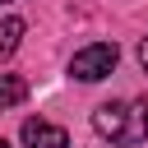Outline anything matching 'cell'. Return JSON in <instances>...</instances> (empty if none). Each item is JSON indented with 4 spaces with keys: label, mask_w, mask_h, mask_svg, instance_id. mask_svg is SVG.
<instances>
[{
    "label": "cell",
    "mask_w": 148,
    "mask_h": 148,
    "mask_svg": "<svg viewBox=\"0 0 148 148\" xmlns=\"http://www.w3.org/2000/svg\"><path fill=\"white\" fill-rule=\"evenodd\" d=\"M92 130L120 148H134L148 139V97L139 102H102L92 111Z\"/></svg>",
    "instance_id": "cell-1"
},
{
    "label": "cell",
    "mask_w": 148,
    "mask_h": 148,
    "mask_svg": "<svg viewBox=\"0 0 148 148\" xmlns=\"http://www.w3.org/2000/svg\"><path fill=\"white\" fill-rule=\"evenodd\" d=\"M116 60H120L116 42H92V46L74 51V60H69V74H74L79 83H97V79H106V74L116 69Z\"/></svg>",
    "instance_id": "cell-2"
},
{
    "label": "cell",
    "mask_w": 148,
    "mask_h": 148,
    "mask_svg": "<svg viewBox=\"0 0 148 148\" xmlns=\"http://www.w3.org/2000/svg\"><path fill=\"white\" fill-rule=\"evenodd\" d=\"M23 143H28V148H69V134H65L60 125L42 120V116H28V120H23Z\"/></svg>",
    "instance_id": "cell-3"
},
{
    "label": "cell",
    "mask_w": 148,
    "mask_h": 148,
    "mask_svg": "<svg viewBox=\"0 0 148 148\" xmlns=\"http://www.w3.org/2000/svg\"><path fill=\"white\" fill-rule=\"evenodd\" d=\"M23 97H28V79L23 74H0V111L18 106Z\"/></svg>",
    "instance_id": "cell-4"
},
{
    "label": "cell",
    "mask_w": 148,
    "mask_h": 148,
    "mask_svg": "<svg viewBox=\"0 0 148 148\" xmlns=\"http://www.w3.org/2000/svg\"><path fill=\"white\" fill-rule=\"evenodd\" d=\"M23 18H0V56H14L18 42H23Z\"/></svg>",
    "instance_id": "cell-5"
},
{
    "label": "cell",
    "mask_w": 148,
    "mask_h": 148,
    "mask_svg": "<svg viewBox=\"0 0 148 148\" xmlns=\"http://www.w3.org/2000/svg\"><path fill=\"white\" fill-rule=\"evenodd\" d=\"M139 65H143V69H148V37H143V42H139Z\"/></svg>",
    "instance_id": "cell-6"
},
{
    "label": "cell",
    "mask_w": 148,
    "mask_h": 148,
    "mask_svg": "<svg viewBox=\"0 0 148 148\" xmlns=\"http://www.w3.org/2000/svg\"><path fill=\"white\" fill-rule=\"evenodd\" d=\"M0 148H9V143H5V139H0Z\"/></svg>",
    "instance_id": "cell-7"
}]
</instances>
